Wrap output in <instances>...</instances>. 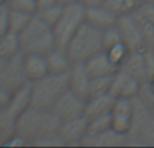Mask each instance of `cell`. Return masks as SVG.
<instances>
[{"instance_id":"cb8c5ba5","label":"cell","mask_w":154,"mask_h":148,"mask_svg":"<svg viewBox=\"0 0 154 148\" xmlns=\"http://www.w3.org/2000/svg\"><path fill=\"white\" fill-rule=\"evenodd\" d=\"M112 128V120L111 113L103 114V116L95 117V119L88 120V132L87 135H97L104 131Z\"/></svg>"},{"instance_id":"f35d334b","label":"cell","mask_w":154,"mask_h":148,"mask_svg":"<svg viewBox=\"0 0 154 148\" xmlns=\"http://www.w3.org/2000/svg\"><path fill=\"white\" fill-rule=\"evenodd\" d=\"M75 1H77V0H58V3H61L62 5L69 4V3H75Z\"/></svg>"},{"instance_id":"e0dca14e","label":"cell","mask_w":154,"mask_h":148,"mask_svg":"<svg viewBox=\"0 0 154 148\" xmlns=\"http://www.w3.org/2000/svg\"><path fill=\"white\" fill-rule=\"evenodd\" d=\"M23 66L26 77L30 82L38 81L49 73L46 57L43 54H24Z\"/></svg>"},{"instance_id":"d6a6232c","label":"cell","mask_w":154,"mask_h":148,"mask_svg":"<svg viewBox=\"0 0 154 148\" xmlns=\"http://www.w3.org/2000/svg\"><path fill=\"white\" fill-rule=\"evenodd\" d=\"M145 66H146V78L154 77V53L149 49L145 50Z\"/></svg>"},{"instance_id":"83f0119b","label":"cell","mask_w":154,"mask_h":148,"mask_svg":"<svg viewBox=\"0 0 154 148\" xmlns=\"http://www.w3.org/2000/svg\"><path fill=\"white\" fill-rule=\"evenodd\" d=\"M106 51H107V54L109 55V58L112 59V62L116 64L119 67H120V65L125 62V59L127 58L128 53H130L128 47L125 45V43L116 45V46H114V47L108 49V50H106Z\"/></svg>"},{"instance_id":"44dd1931","label":"cell","mask_w":154,"mask_h":148,"mask_svg":"<svg viewBox=\"0 0 154 148\" xmlns=\"http://www.w3.org/2000/svg\"><path fill=\"white\" fill-rule=\"evenodd\" d=\"M20 51V42H19V34L15 31H7L0 38V54L5 58L15 55Z\"/></svg>"},{"instance_id":"52a82bcc","label":"cell","mask_w":154,"mask_h":148,"mask_svg":"<svg viewBox=\"0 0 154 148\" xmlns=\"http://www.w3.org/2000/svg\"><path fill=\"white\" fill-rule=\"evenodd\" d=\"M85 101L87 100H84L79 94H76L73 90L68 89L54 102V105L51 106V111L56 113V116L61 121L70 120L84 114Z\"/></svg>"},{"instance_id":"d6986e66","label":"cell","mask_w":154,"mask_h":148,"mask_svg":"<svg viewBox=\"0 0 154 148\" xmlns=\"http://www.w3.org/2000/svg\"><path fill=\"white\" fill-rule=\"evenodd\" d=\"M120 69L126 70V72L130 73L131 75L138 78L139 81L146 78L145 51H130L127 58L125 59V62L120 65Z\"/></svg>"},{"instance_id":"1f68e13d","label":"cell","mask_w":154,"mask_h":148,"mask_svg":"<svg viewBox=\"0 0 154 148\" xmlns=\"http://www.w3.org/2000/svg\"><path fill=\"white\" fill-rule=\"evenodd\" d=\"M10 31V22H8V5H3L0 8V38Z\"/></svg>"},{"instance_id":"ba28073f","label":"cell","mask_w":154,"mask_h":148,"mask_svg":"<svg viewBox=\"0 0 154 148\" xmlns=\"http://www.w3.org/2000/svg\"><path fill=\"white\" fill-rule=\"evenodd\" d=\"M23 58L24 54L22 51L10 57L3 72L0 73V84L4 85L11 92H14L18 87H20L22 85H24L26 82H29L26 73H24Z\"/></svg>"},{"instance_id":"7bdbcfd3","label":"cell","mask_w":154,"mask_h":148,"mask_svg":"<svg viewBox=\"0 0 154 148\" xmlns=\"http://www.w3.org/2000/svg\"><path fill=\"white\" fill-rule=\"evenodd\" d=\"M4 5H5V4H4ZM2 7H3V5H2ZM2 7H0V8H2Z\"/></svg>"},{"instance_id":"7a4b0ae2","label":"cell","mask_w":154,"mask_h":148,"mask_svg":"<svg viewBox=\"0 0 154 148\" xmlns=\"http://www.w3.org/2000/svg\"><path fill=\"white\" fill-rule=\"evenodd\" d=\"M20 51L23 54H46L57 46L53 27L34 15L26 28L19 32Z\"/></svg>"},{"instance_id":"484cf974","label":"cell","mask_w":154,"mask_h":148,"mask_svg":"<svg viewBox=\"0 0 154 148\" xmlns=\"http://www.w3.org/2000/svg\"><path fill=\"white\" fill-rule=\"evenodd\" d=\"M62 8H64V5H62L61 3H57V4L50 5V7H48V8H43V10L37 11L35 15L39 16L45 23H48L49 26L53 27L54 24L57 23V20L60 19V16H61Z\"/></svg>"},{"instance_id":"7402d4cb","label":"cell","mask_w":154,"mask_h":148,"mask_svg":"<svg viewBox=\"0 0 154 148\" xmlns=\"http://www.w3.org/2000/svg\"><path fill=\"white\" fill-rule=\"evenodd\" d=\"M32 13L22 12L18 10H11L8 8V22H10V30L15 32H20L22 30L26 28V26L32 19Z\"/></svg>"},{"instance_id":"74e56055","label":"cell","mask_w":154,"mask_h":148,"mask_svg":"<svg viewBox=\"0 0 154 148\" xmlns=\"http://www.w3.org/2000/svg\"><path fill=\"white\" fill-rule=\"evenodd\" d=\"M7 61H8V58H5L4 55H2V54H0V73L3 72V69H4L5 64H7Z\"/></svg>"},{"instance_id":"603a6c76","label":"cell","mask_w":154,"mask_h":148,"mask_svg":"<svg viewBox=\"0 0 154 148\" xmlns=\"http://www.w3.org/2000/svg\"><path fill=\"white\" fill-rule=\"evenodd\" d=\"M141 3V0H104V5H107L118 15L134 12Z\"/></svg>"},{"instance_id":"ac0fdd59","label":"cell","mask_w":154,"mask_h":148,"mask_svg":"<svg viewBox=\"0 0 154 148\" xmlns=\"http://www.w3.org/2000/svg\"><path fill=\"white\" fill-rule=\"evenodd\" d=\"M45 57H46V62H48L49 73H65L69 72V69L72 67L73 61L70 59L66 49L56 46Z\"/></svg>"},{"instance_id":"e575fe53","label":"cell","mask_w":154,"mask_h":148,"mask_svg":"<svg viewBox=\"0 0 154 148\" xmlns=\"http://www.w3.org/2000/svg\"><path fill=\"white\" fill-rule=\"evenodd\" d=\"M11 94H12V92L8 90L4 85L0 84V108H5V106L8 105Z\"/></svg>"},{"instance_id":"7c38bea8","label":"cell","mask_w":154,"mask_h":148,"mask_svg":"<svg viewBox=\"0 0 154 148\" xmlns=\"http://www.w3.org/2000/svg\"><path fill=\"white\" fill-rule=\"evenodd\" d=\"M91 78L92 77L85 66V62H73L69 69V89L87 100L89 97Z\"/></svg>"},{"instance_id":"f546056e","label":"cell","mask_w":154,"mask_h":148,"mask_svg":"<svg viewBox=\"0 0 154 148\" xmlns=\"http://www.w3.org/2000/svg\"><path fill=\"white\" fill-rule=\"evenodd\" d=\"M32 146H37V147H62V146H65V141L58 132V133H53V135H48V136H45V138L38 139V140H35L34 143H32Z\"/></svg>"},{"instance_id":"30bf717a","label":"cell","mask_w":154,"mask_h":148,"mask_svg":"<svg viewBox=\"0 0 154 148\" xmlns=\"http://www.w3.org/2000/svg\"><path fill=\"white\" fill-rule=\"evenodd\" d=\"M139 79L131 75L123 69H118L116 72L112 74L111 86H109V93L115 98L118 97H127L131 98L135 96L139 90Z\"/></svg>"},{"instance_id":"8d00e7d4","label":"cell","mask_w":154,"mask_h":148,"mask_svg":"<svg viewBox=\"0 0 154 148\" xmlns=\"http://www.w3.org/2000/svg\"><path fill=\"white\" fill-rule=\"evenodd\" d=\"M81 5H84L85 8L89 7H96V5H101L104 4V0H77Z\"/></svg>"},{"instance_id":"3957f363","label":"cell","mask_w":154,"mask_h":148,"mask_svg":"<svg viewBox=\"0 0 154 148\" xmlns=\"http://www.w3.org/2000/svg\"><path fill=\"white\" fill-rule=\"evenodd\" d=\"M103 49V30L84 23L70 38L66 46V51L73 62H85Z\"/></svg>"},{"instance_id":"277c9868","label":"cell","mask_w":154,"mask_h":148,"mask_svg":"<svg viewBox=\"0 0 154 148\" xmlns=\"http://www.w3.org/2000/svg\"><path fill=\"white\" fill-rule=\"evenodd\" d=\"M69 89V72L48 73L31 82V105L51 109L58 97Z\"/></svg>"},{"instance_id":"9c48e42d","label":"cell","mask_w":154,"mask_h":148,"mask_svg":"<svg viewBox=\"0 0 154 148\" xmlns=\"http://www.w3.org/2000/svg\"><path fill=\"white\" fill-rule=\"evenodd\" d=\"M112 129L123 133L128 132L134 121V105L131 98L118 97L115 98L114 106L111 111Z\"/></svg>"},{"instance_id":"d590c367","label":"cell","mask_w":154,"mask_h":148,"mask_svg":"<svg viewBox=\"0 0 154 148\" xmlns=\"http://www.w3.org/2000/svg\"><path fill=\"white\" fill-rule=\"evenodd\" d=\"M37 1V11L43 10V8H48L50 5H54L58 3V0H35Z\"/></svg>"},{"instance_id":"d4e9b609","label":"cell","mask_w":154,"mask_h":148,"mask_svg":"<svg viewBox=\"0 0 154 148\" xmlns=\"http://www.w3.org/2000/svg\"><path fill=\"white\" fill-rule=\"evenodd\" d=\"M120 43H125V42H123L122 32H120L118 24L103 30V49L104 50H108V49L114 47L116 45H120Z\"/></svg>"},{"instance_id":"ab89813d","label":"cell","mask_w":154,"mask_h":148,"mask_svg":"<svg viewBox=\"0 0 154 148\" xmlns=\"http://www.w3.org/2000/svg\"><path fill=\"white\" fill-rule=\"evenodd\" d=\"M7 1H8V0H0V7H2V5H4V4H7Z\"/></svg>"},{"instance_id":"8fae6325","label":"cell","mask_w":154,"mask_h":148,"mask_svg":"<svg viewBox=\"0 0 154 148\" xmlns=\"http://www.w3.org/2000/svg\"><path fill=\"white\" fill-rule=\"evenodd\" d=\"M60 135L64 139L65 146H75L81 144L82 139L88 132V119L82 116L75 117L70 120H65L60 125Z\"/></svg>"},{"instance_id":"4316f807","label":"cell","mask_w":154,"mask_h":148,"mask_svg":"<svg viewBox=\"0 0 154 148\" xmlns=\"http://www.w3.org/2000/svg\"><path fill=\"white\" fill-rule=\"evenodd\" d=\"M111 79H112V75L92 77V78H91V85H89V97L109 92ZM89 97H88V98H89Z\"/></svg>"},{"instance_id":"8992f818","label":"cell","mask_w":154,"mask_h":148,"mask_svg":"<svg viewBox=\"0 0 154 148\" xmlns=\"http://www.w3.org/2000/svg\"><path fill=\"white\" fill-rule=\"evenodd\" d=\"M123 37V42L130 51H145L146 50V40L142 31L141 23L135 18L133 12L119 15L116 22Z\"/></svg>"},{"instance_id":"9a60e30c","label":"cell","mask_w":154,"mask_h":148,"mask_svg":"<svg viewBox=\"0 0 154 148\" xmlns=\"http://www.w3.org/2000/svg\"><path fill=\"white\" fill-rule=\"evenodd\" d=\"M85 66H87L88 72H89L91 77H103V75H112L118 69L116 64L112 62L109 55L107 54L106 50H101L88 58L85 61Z\"/></svg>"},{"instance_id":"5bb4252c","label":"cell","mask_w":154,"mask_h":148,"mask_svg":"<svg viewBox=\"0 0 154 148\" xmlns=\"http://www.w3.org/2000/svg\"><path fill=\"white\" fill-rule=\"evenodd\" d=\"M115 102V97L109 92L103 93V94L92 96L87 98L84 108V116L88 120L95 119V117L103 116V114L111 113L112 106Z\"/></svg>"},{"instance_id":"b9f144b4","label":"cell","mask_w":154,"mask_h":148,"mask_svg":"<svg viewBox=\"0 0 154 148\" xmlns=\"http://www.w3.org/2000/svg\"><path fill=\"white\" fill-rule=\"evenodd\" d=\"M141 1L143 3V1H153V0H141Z\"/></svg>"},{"instance_id":"ffe728a7","label":"cell","mask_w":154,"mask_h":148,"mask_svg":"<svg viewBox=\"0 0 154 148\" xmlns=\"http://www.w3.org/2000/svg\"><path fill=\"white\" fill-rule=\"evenodd\" d=\"M15 121L16 117H14L7 108H0V146H5L16 133Z\"/></svg>"},{"instance_id":"6da1fadb","label":"cell","mask_w":154,"mask_h":148,"mask_svg":"<svg viewBox=\"0 0 154 148\" xmlns=\"http://www.w3.org/2000/svg\"><path fill=\"white\" fill-rule=\"evenodd\" d=\"M61 123L51 109L31 105L16 117L15 127L16 133L26 138L32 146L38 139L58 133Z\"/></svg>"},{"instance_id":"f1b7e54d","label":"cell","mask_w":154,"mask_h":148,"mask_svg":"<svg viewBox=\"0 0 154 148\" xmlns=\"http://www.w3.org/2000/svg\"><path fill=\"white\" fill-rule=\"evenodd\" d=\"M7 5L11 10H18L22 12L32 13V15H35V12H37V1L35 0H8Z\"/></svg>"},{"instance_id":"836d02e7","label":"cell","mask_w":154,"mask_h":148,"mask_svg":"<svg viewBox=\"0 0 154 148\" xmlns=\"http://www.w3.org/2000/svg\"><path fill=\"white\" fill-rule=\"evenodd\" d=\"M5 146H11V147H20V146H31L30 144V141L27 140L26 138H23L22 135H19V133H15V135L12 136V138L10 139V140L7 141V144Z\"/></svg>"},{"instance_id":"4fadbf2b","label":"cell","mask_w":154,"mask_h":148,"mask_svg":"<svg viewBox=\"0 0 154 148\" xmlns=\"http://www.w3.org/2000/svg\"><path fill=\"white\" fill-rule=\"evenodd\" d=\"M118 18L119 15L104 4L85 8V22L100 30H106L111 26H115Z\"/></svg>"},{"instance_id":"5b68a950","label":"cell","mask_w":154,"mask_h":148,"mask_svg":"<svg viewBox=\"0 0 154 148\" xmlns=\"http://www.w3.org/2000/svg\"><path fill=\"white\" fill-rule=\"evenodd\" d=\"M85 22V7L79 1L65 4L57 23L53 26L54 37L58 47L66 49L70 38Z\"/></svg>"},{"instance_id":"2e32d148","label":"cell","mask_w":154,"mask_h":148,"mask_svg":"<svg viewBox=\"0 0 154 148\" xmlns=\"http://www.w3.org/2000/svg\"><path fill=\"white\" fill-rule=\"evenodd\" d=\"M29 106H31V82L30 81L22 85L16 90H14L11 94L10 102L5 108L14 117H18Z\"/></svg>"},{"instance_id":"ee69618b","label":"cell","mask_w":154,"mask_h":148,"mask_svg":"<svg viewBox=\"0 0 154 148\" xmlns=\"http://www.w3.org/2000/svg\"><path fill=\"white\" fill-rule=\"evenodd\" d=\"M153 1H154V0H153Z\"/></svg>"},{"instance_id":"60d3db41","label":"cell","mask_w":154,"mask_h":148,"mask_svg":"<svg viewBox=\"0 0 154 148\" xmlns=\"http://www.w3.org/2000/svg\"><path fill=\"white\" fill-rule=\"evenodd\" d=\"M152 90H153V93H154V77L152 78Z\"/></svg>"},{"instance_id":"4dcf8cb0","label":"cell","mask_w":154,"mask_h":148,"mask_svg":"<svg viewBox=\"0 0 154 148\" xmlns=\"http://www.w3.org/2000/svg\"><path fill=\"white\" fill-rule=\"evenodd\" d=\"M134 12L138 16H141L142 19L147 22V23L154 26V1H143L139 4V7L137 8Z\"/></svg>"}]
</instances>
